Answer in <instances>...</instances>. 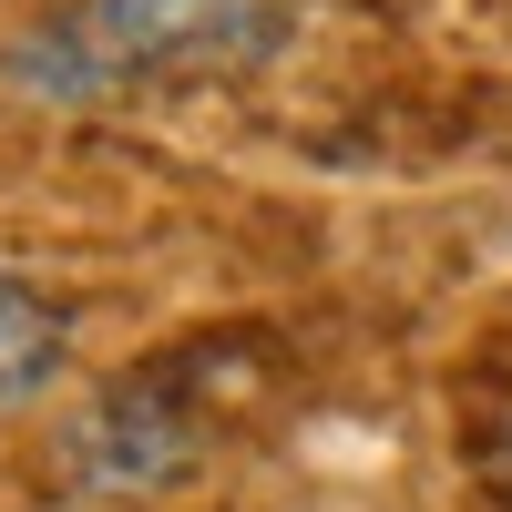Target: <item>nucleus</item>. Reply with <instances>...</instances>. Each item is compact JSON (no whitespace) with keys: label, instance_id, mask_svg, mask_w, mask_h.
<instances>
[{"label":"nucleus","instance_id":"1","mask_svg":"<svg viewBox=\"0 0 512 512\" xmlns=\"http://www.w3.org/2000/svg\"><path fill=\"white\" fill-rule=\"evenodd\" d=\"M287 31V0H62L21 31V93L52 103H113L154 82H216L267 62Z\"/></svg>","mask_w":512,"mask_h":512},{"label":"nucleus","instance_id":"2","mask_svg":"<svg viewBox=\"0 0 512 512\" xmlns=\"http://www.w3.org/2000/svg\"><path fill=\"white\" fill-rule=\"evenodd\" d=\"M62 359H72V318H62V297L0 277V410L41 400V390L62 379Z\"/></svg>","mask_w":512,"mask_h":512},{"label":"nucleus","instance_id":"3","mask_svg":"<svg viewBox=\"0 0 512 512\" xmlns=\"http://www.w3.org/2000/svg\"><path fill=\"white\" fill-rule=\"evenodd\" d=\"M502 512H512V431H502Z\"/></svg>","mask_w":512,"mask_h":512}]
</instances>
